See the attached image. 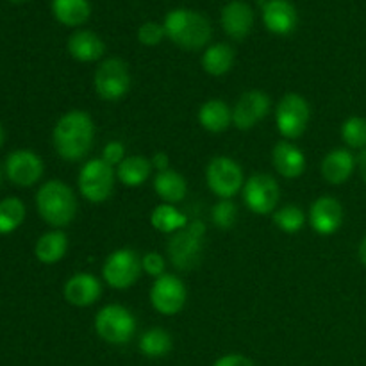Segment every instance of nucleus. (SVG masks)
Here are the masks:
<instances>
[{"label":"nucleus","mask_w":366,"mask_h":366,"mask_svg":"<svg viewBox=\"0 0 366 366\" xmlns=\"http://www.w3.org/2000/svg\"><path fill=\"white\" fill-rule=\"evenodd\" d=\"M138 329L134 315L131 310L120 304L104 306L95 317V331L100 340L109 345H125L131 342Z\"/></svg>","instance_id":"obj_5"},{"label":"nucleus","mask_w":366,"mask_h":366,"mask_svg":"<svg viewBox=\"0 0 366 366\" xmlns=\"http://www.w3.org/2000/svg\"><path fill=\"white\" fill-rule=\"evenodd\" d=\"M45 164L41 157L27 149L14 150L6 159V175L18 188H31L43 177Z\"/></svg>","instance_id":"obj_13"},{"label":"nucleus","mask_w":366,"mask_h":366,"mask_svg":"<svg viewBox=\"0 0 366 366\" xmlns=\"http://www.w3.org/2000/svg\"><path fill=\"white\" fill-rule=\"evenodd\" d=\"M357 256H360V261L363 263V267H366V236L361 239L360 249H357Z\"/></svg>","instance_id":"obj_40"},{"label":"nucleus","mask_w":366,"mask_h":366,"mask_svg":"<svg viewBox=\"0 0 366 366\" xmlns=\"http://www.w3.org/2000/svg\"><path fill=\"white\" fill-rule=\"evenodd\" d=\"M213 366H256L252 360H249L243 354H225V356L218 357Z\"/></svg>","instance_id":"obj_37"},{"label":"nucleus","mask_w":366,"mask_h":366,"mask_svg":"<svg viewBox=\"0 0 366 366\" xmlns=\"http://www.w3.org/2000/svg\"><path fill=\"white\" fill-rule=\"evenodd\" d=\"M4 139H6V132H4V127H2V124H0V147L4 145Z\"/></svg>","instance_id":"obj_41"},{"label":"nucleus","mask_w":366,"mask_h":366,"mask_svg":"<svg viewBox=\"0 0 366 366\" xmlns=\"http://www.w3.org/2000/svg\"><path fill=\"white\" fill-rule=\"evenodd\" d=\"M150 224H152V227L156 231L164 232V234H175V232L181 231V229H184L188 225V218L174 204L163 202L152 209Z\"/></svg>","instance_id":"obj_28"},{"label":"nucleus","mask_w":366,"mask_h":366,"mask_svg":"<svg viewBox=\"0 0 366 366\" xmlns=\"http://www.w3.org/2000/svg\"><path fill=\"white\" fill-rule=\"evenodd\" d=\"M139 352L145 357H150V360H159V357H164L174 347V340H172V335L168 331L161 327H152L149 331H145L139 338Z\"/></svg>","instance_id":"obj_29"},{"label":"nucleus","mask_w":366,"mask_h":366,"mask_svg":"<svg viewBox=\"0 0 366 366\" xmlns=\"http://www.w3.org/2000/svg\"><path fill=\"white\" fill-rule=\"evenodd\" d=\"M220 21L229 38L242 41L250 34L254 27V11L249 4L234 0L222 9Z\"/></svg>","instance_id":"obj_18"},{"label":"nucleus","mask_w":366,"mask_h":366,"mask_svg":"<svg viewBox=\"0 0 366 366\" xmlns=\"http://www.w3.org/2000/svg\"><path fill=\"white\" fill-rule=\"evenodd\" d=\"M125 145L122 142H109L102 149V159L113 168H117L125 159Z\"/></svg>","instance_id":"obj_36"},{"label":"nucleus","mask_w":366,"mask_h":366,"mask_svg":"<svg viewBox=\"0 0 366 366\" xmlns=\"http://www.w3.org/2000/svg\"><path fill=\"white\" fill-rule=\"evenodd\" d=\"M243 202L252 213L270 214L277 207L279 199H281V188L279 182L268 174H256L245 181L242 189Z\"/></svg>","instance_id":"obj_11"},{"label":"nucleus","mask_w":366,"mask_h":366,"mask_svg":"<svg viewBox=\"0 0 366 366\" xmlns=\"http://www.w3.org/2000/svg\"><path fill=\"white\" fill-rule=\"evenodd\" d=\"M272 163L277 174L285 179H297L306 172V156L302 149L293 145L288 139L275 143L272 150Z\"/></svg>","instance_id":"obj_19"},{"label":"nucleus","mask_w":366,"mask_h":366,"mask_svg":"<svg viewBox=\"0 0 366 366\" xmlns=\"http://www.w3.org/2000/svg\"><path fill=\"white\" fill-rule=\"evenodd\" d=\"M263 24L277 36L292 34L299 24V13L290 0H268L263 4Z\"/></svg>","instance_id":"obj_16"},{"label":"nucleus","mask_w":366,"mask_h":366,"mask_svg":"<svg viewBox=\"0 0 366 366\" xmlns=\"http://www.w3.org/2000/svg\"><path fill=\"white\" fill-rule=\"evenodd\" d=\"M211 220L220 231H231L238 222V207L231 199H220L211 209Z\"/></svg>","instance_id":"obj_33"},{"label":"nucleus","mask_w":366,"mask_h":366,"mask_svg":"<svg viewBox=\"0 0 366 366\" xmlns=\"http://www.w3.org/2000/svg\"><path fill=\"white\" fill-rule=\"evenodd\" d=\"M68 236L59 229L45 232L38 238L34 247V256L43 264H56L66 256Z\"/></svg>","instance_id":"obj_23"},{"label":"nucleus","mask_w":366,"mask_h":366,"mask_svg":"<svg viewBox=\"0 0 366 366\" xmlns=\"http://www.w3.org/2000/svg\"><path fill=\"white\" fill-rule=\"evenodd\" d=\"M356 170V156L349 149H335L322 159V177L332 186H340L349 181Z\"/></svg>","instance_id":"obj_20"},{"label":"nucleus","mask_w":366,"mask_h":366,"mask_svg":"<svg viewBox=\"0 0 366 366\" xmlns=\"http://www.w3.org/2000/svg\"><path fill=\"white\" fill-rule=\"evenodd\" d=\"M66 49L68 54L79 63H95V61L102 59L104 52H106L102 38L93 31H86V29L84 31H75L68 38Z\"/></svg>","instance_id":"obj_21"},{"label":"nucleus","mask_w":366,"mask_h":366,"mask_svg":"<svg viewBox=\"0 0 366 366\" xmlns=\"http://www.w3.org/2000/svg\"><path fill=\"white\" fill-rule=\"evenodd\" d=\"M164 32L184 50H199L209 43L213 29L204 14L192 9H174L164 16Z\"/></svg>","instance_id":"obj_3"},{"label":"nucleus","mask_w":366,"mask_h":366,"mask_svg":"<svg viewBox=\"0 0 366 366\" xmlns=\"http://www.w3.org/2000/svg\"><path fill=\"white\" fill-rule=\"evenodd\" d=\"M272 218H274L275 227L286 234H295V232L302 231L306 225V213L302 211V207L293 206V204L275 209Z\"/></svg>","instance_id":"obj_31"},{"label":"nucleus","mask_w":366,"mask_h":366,"mask_svg":"<svg viewBox=\"0 0 366 366\" xmlns=\"http://www.w3.org/2000/svg\"><path fill=\"white\" fill-rule=\"evenodd\" d=\"M63 295L75 307L93 306L102 295V285L92 274H75L64 282Z\"/></svg>","instance_id":"obj_17"},{"label":"nucleus","mask_w":366,"mask_h":366,"mask_svg":"<svg viewBox=\"0 0 366 366\" xmlns=\"http://www.w3.org/2000/svg\"><path fill=\"white\" fill-rule=\"evenodd\" d=\"M356 168H357V172H360V175H361V179H363V182L366 184V149L361 150V152L357 154Z\"/></svg>","instance_id":"obj_39"},{"label":"nucleus","mask_w":366,"mask_h":366,"mask_svg":"<svg viewBox=\"0 0 366 366\" xmlns=\"http://www.w3.org/2000/svg\"><path fill=\"white\" fill-rule=\"evenodd\" d=\"M142 257L132 249H118L107 256L102 267V277L113 290H127L142 277Z\"/></svg>","instance_id":"obj_9"},{"label":"nucleus","mask_w":366,"mask_h":366,"mask_svg":"<svg viewBox=\"0 0 366 366\" xmlns=\"http://www.w3.org/2000/svg\"><path fill=\"white\" fill-rule=\"evenodd\" d=\"M311 120V107L299 93H286L275 109V125L285 139H297L306 132Z\"/></svg>","instance_id":"obj_8"},{"label":"nucleus","mask_w":366,"mask_h":366,"mask_svg":"<svg viewBox=\"0 0 366 366\" xmlns=\"http://www.w3.org/2000/svg\"><path fill=\"white\" fill-rule=\"evenodd\" d=\"M207 188L220 199H232L245 186L243 168L227 156H217L207 163Z\"/></svg>","instance_id":"obj_10"},{"label":"nucleus","mask_w":366,"mask_h":366,"mask_svg":"<svg viewBox=\"0 0 366 366\" xmlns=\"http://www.w3.org/2000/svg\"><path fill=\"white\" fill-rule=\"evenodd\" d=\"M164 38H167L164 25L156 24V21H145V24L138 29V41L145 46L159 45Z\"/></svg>","instance_id":"obj_34"},{"label":"nucleus","mask_w":366,"mask_h":366,"mask_svg":"<svg viewBox=\"0 0 366 366\" xmlns=\"http://www.w3.org/2000/svg\"><path fill=\"white\" fill-rule=\"evenodd\" d=\"M142 267L147 275L154 279H159L167 270V259L159 252H147L142 256Z\"/></svg>","instance_id":"obj_35"},{"label":"nucleus","mask_w":366,"mask_h":366,"mask_svg":"<svg viewBox=\"0 0 366 366\" xmlns=\"http://www.w3.org/2000/svg\"><path fill=\"white\" fill-rule=\"evenodd\" d=\"M95 93L106 102L122 100L131 89V71L129 64L120 57L104 59L95 70L93 77Z\"/></svg>","instance_id":"obj_7"},{"label":"nucleus","mask_w":366,"mask_h":366,"mask_svg":"<svg viewBox=\"0 0 366 366\" xmlns=\"http://www.w3.org/2000/svg\"><path fill=\"white\" fill-rule=\"evenodd\" d=\"M206 247V224L202 220L188 222L184 229L172 234L167 245L170 263L181 272H192L200 264Z\"/></svg>","instance_id":"obj_4"},{"label":"nucleus","mask_w":366,"mask_h":366,"mask_svg":"<svg viewBox=\"0 0 366 366\" xmlns=\"http://www.w3.org/2000/svg\"><path fill=\"white\" fill-rule=\"evenodd\" d=\"M188 300V290L184 282L174 274H164L156 279L150 288V304L157 313L164 317H174L181 313Z\"/></svg>","instance_id":"obj_12"},{"label":"nucleus","mask_w":366,"mask_h":366,"mask_svg":"<svg viewBox=\"0 0 366 366\" xmlns=\"http://www.w3.org/2000/svg\"><path fill=\"white\" fill-rule=\"evenodd\" d=\"M52 14L66 27H79L88 21L92 6L88 0H52Z\"/></svg>","instance_id":"obj_27"},{"label":"nucleus","mask_w":366,"mask_h":366,"mask_svg":"<svg viewBox=\"0 0 366 366\" xmlns=\"http://www.w3.org/2000/svg\"><path fill=\"white\" fill-rule=\"evenodd\" d=\"M234 66V50L227 43H214L202 54V68L211 77H222Z\"/></svg>","instance_id":"obj_26"},{"label":"nucleus","mask_w":366,"mask_h":366,"mask_svg":"<svg viewBox=\"0 0 366 366\" xmlns=\"http://www.w3.org/2000/svg\"><path fill=\"white\" fill-rule=\"evenodd\" d=\"M343 206L336 197L322 195L311 204L310 224L315 232L322 236H331L340 231L343 225Z\"/></svg>","instance_id":"obj_15"},{"label":"nucleus","mask_w":366,"mask_h":366,"mask_svg":"<svg viewBox=\"0 0 366 366\" xmlns=\"http://www.w3.org/2000/svg\"><path fill=\"white\" fill-rule=\"evenodd\" d=\"M95 142V124L86 111L74 109L57 120L52 143L57 156L68 163L84 159Z\"/></svg>","instance_id":"obj_1"},{"label":"nucleus","mask_w":366,"mask_h":366,"mask_svg":"<svg viewBox=\"0 0 366 366\" xmlns=\"http://www.w3.org/2000/svg\"><path fill=\"white\" fill-rule=\"evenodd\" d=\"M342 139L349 149H366V118L350 117L342 124Z\"/></svg>","instance_id":"obj_32"},{"label":"nucleus","mask_w":366,"mask_h":366,"mask_svg":"<svg viewBox=\"0 0 366 366\" xmlns=\"http://www.w3.org/2000/svg\"><path fill=\"white\" fill-rule=\"evenodd\" d=\"M197 117H199V124L213 134L227 131L229 125L232 124V109L227 106V102L220 99H211L204 102Z\"/></svg>","instance_id":"obj_22"},{"label":"nucleus","mask_w":366,"mask_h":366,"mask_svg":"<svg viewBox=\"0 0 366 366\" xmlns=\"http://www.w3.org/2000/svg\"><path fill=\"white\" fill-rule=\"evenodd\" d=\"M117 170L107 164L102 157L89 159L82 164L77 177V186L81 195L92 204H102L111 199L114 192Z\"/></svg>","instance_id":"obj_6"},{"label":"nucleus","mask_w":366,"mask_h":366,"mask_svg":"<svg viewBox=\"0 0 366 366\" xmlns=\"http://www.w3.org/2000/svg\"><path fill=\"white\" fill-rule=\"evenodd\" d=\"M152 163L143 156H127L117 167V179L127 188H138L145 184L152 174Z\"/></svg>","instance_id":"obj_25"},{"label":"nucleus","mask_w":366,"mask_h":366,"mask_svg":"<svg viewBox=\"0 0 366 366\" xmlns=\"http://www.w3.org/2000/svg\"><path fill=\"white\" fill-rule=\"evenodd\" d=\"M36 207L39 217L52 227H66L77 217V197L66 182L52 179L41 184L36 193Z\"/></svg>","instance_id":"obj_2"},{"label":"nucleus","mask_w":366,"mask_h":366,"mask_svg":"<svg viewBox=\"0 0 366 366\" xmlns=\"http://www.w3.org/2000/svg\"><path fill=\"white\" fill-rule=\"evenodd\" d=\"M11 2H14V4H21V2H27V0H11Z\"/></svg>","instance_id":"obj_42"},{"label":"nucleus","mask_w":366,"mask_h":366,"mask_svg":"<svg viewBox=\"0 0 366 366\" xmlns=\"http://www.w3.org/2000/svg\"><path fill=\"white\" fill-rule=\"evenodd\" d=\"M154 192L157 193L164 204H177L184 200L186 193H188V182L182 177L179 172L175 170H164L157 172L154 177Z\"/></svg>","instance_id":"obj_24"},{"label":"nucleus","mask_w":366,"mask_h":366,"mask_svg":"<svg viewBox=\"0 0 366 366\" xmlns=\"http://www.w3.org/2000/svg\"><path fill=\"white\" fill-rule=\"evenodd\" d=\"M25 220V204L18 197L0 200V234H11Z\"/></svg>","instance_id":"obj_30"},{"label":"nucleus","mask_w":366,"mask_h":366,"mask_svg":"<svg viewBox=\"0 0 366 366\" xmlns=\"http://www.w3.org/2000/svg\"><path fill=\"white\" fill-rule=\"evenodd\" d=\"M0 181H2V172H0Z\"/></svg>","instance_id":"obj_43"},{"label":"nucleus","mask_w":366,"mask_h":366,"mask_svg":"<svg viewBox=\"0 0 366 366\" xmlns=\"http://www.w3.org/2000/svg\"><path fill=\"white\" fill-rule=\"evenodd\" d=\"M152 163V168H156L157 172H164V170H170V157L167 156V152H156L150 159Z\"/></svg>","instance_id":"obj_38"},{"label":"nucleus","mask_w":366,"mask_h":366,"mask_svg":"<svg viewBox=\"0 0 366 366\" xmlns=\"http://www.w3.org/2000/svg\"><path fill=\"white\" fill-rule=\"evenodd\" d=\"M270 111V97L261 89H250L238 99L232 107V124L239 131H250L256 127Z\"/></svg>","instance_id":"obj_14"}]
</instances>
